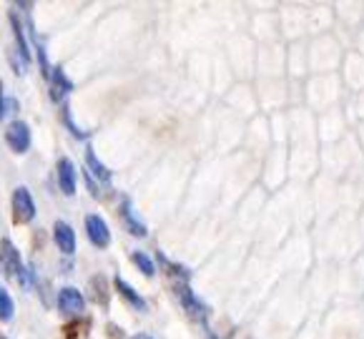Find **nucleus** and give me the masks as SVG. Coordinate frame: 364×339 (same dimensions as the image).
Instances as JSON below:
<instances>
[{"label": "nucleus", "instance_id": "1", "mask_svg": "<svg viewBox=\"0 0 364 339\" xmlns=\"http://www.w3.org/2000/svg\"><path fill=\"white\" fill-rule=\"evenodd\" d=\"M11 26H13V36H16V45H13V50L8 53V60H11L13 70H16L18 75H23L28 70V65H31V48H28V43H26L23 26L16 18V13H11Z\"/></svg>", "mask_w": 364, "mask_h": 339}, {"label": "nucleus", "instance_id": "2", "mask_svg": "<svg viewBox=\"0 0 364 339\" xmlns=\"http://www.w3.org/2000/svg\"><path fill=\"white\" fill-rule=\"evenodd\" d=\"M36 219V201L26 186H18L13 191V221L16 224H31Z\"/></svg>", "mask_w": 364, "mask_h": 339}, {"label": "nucleus", "instance_id": "3", "mask_svg": "<svg viewBox=\"0 0 364 339\" xmlns=\"http://www.w3.org/2000/svg\"><path fill=\"white\" fill-rule=\"evenodd\" d=\"M86 307V301H83V294H80L75 286H65V289L58 291V309L68 317H78Z\"/></svg>", "mask_w": 364, "mask_h": 339}, {"label": "nucleus", "instance_id": "4", "mask_svg": "<svg viewBox=\"0 0 364 339\" xmlns=\"http://www.w3.org/2000/svg\"><path fill=\"white\" fill-rule=\"evenodd\" d=\"M86 234H88V239H91L93 247H98V249H106L108 244H111V232H108L106 221L96 214L86 216Z\"/></svg>", "mask_w": 364, "mask_h": 339}, {"label": "nucleus", "instance_id": "5", "mask_svg": "<svg viewBox=\"0 0 364 339\" xmlns=\"http://www.w3.org/2000/svg\"><path fill=\"white\" fill-rule=\"evenodd\" d=\"M6 141H8V146L16 151V154H26V149L31 146V129H28V124L16 121V124L8 126Z\"/></svg>", "mask_w": 364, "mask_h": 339}, {"label": "nucleus", "instance_id": "6", "mask_svg": "<svg viewBox=\"0 0 364 339\" xmlns=\"http://www.w3.org/2000/svg\"><path fill=\"white\" fill-rule=\"evenodd\" d=\"M48 81H50V101H55V103H60L70 91H73V81H70V78H65V73H63V68H60V65L50 68Z\"/></svg>", "mask_w": 364, "mask_h": 339}, {"label": "nucleus", "instance_id": "7", "mask_svg": "<svg viewBox=\"0 0 364 339\" xmlns=\"http://www.w3.org/2000/svg\"><path fill=\"white\" fill-rule=\"evenodd\" d=\"M0 259H3V267H6V274L8 276H18L21 274V254L18 249L11 244V239H3L0 242Z\"/></svg>", "mask_w": 364, "mask_h": 339}, {"label": "nucleus", "instance_id": "8", "mask_svg": "<svg viewBox=\"0 0 364 339\" xmlns=\"http://www.w3.org/2000/svg\"><path fill=\"white\" fill-rule=\"evenodd\" d=\"M53 239H55V244H58V249L63 254H73L75 252V232H73V226H70V224H65V221H55Z\"/></svg>", "mask_w": 364, "mask_h": 339}, {"label": "nucleus", "instance_id": "9", "mask_svg": "<svg viewBox=\"0 0 364 339\" xmlns=\"http://www.w3.org/2000/svg\"><path fill=\"white\" fill-rule=\"evenodd\" d=\"M58 186L65 196H73L75 194V166L70 158H60L58 161Z\"/></svg>", "mask_w": 364, "mask_h": 339}, {"label": "nucleus", "instance_id": "10", "mask_svg": "<svg viewBox=\"0 0 364 339\" xmlns=\"http://www.w3.org/2000/svg\"><path fill=\"white\" fill-rule=\"evenodd\" d=\"M88 291H91V299L101 307H108V301H111V284L103 274H96L88 279Z\"/></svg>", "mask_w": 364, "mask_h": 339}, {"label": "nucleus", "instance_id": "11", "mask_svg": "<svg viewBox=\"0 0 364 339\" xmlns=\"http://www.w3.org/2000/svg\"><path fill=\"white\" fill-rule=\"evenodd\" d=\"M178 299H181L183 309H186L193 319H204L206 317V304H201V301L191 294V289H188L186 284H178Z\"/></svg>", "mask_w": 364, "mask_h": 339}, {"label": "nucleus", "instance_id": "12", "mask_svg": "<svg viewBox=\"0 0 364 339\" xmlns=\"http://www.w3.org/2000/svg\"><path fill=\"white\" fill-rule=\"evenodd\" d=\"M121 216H124L126 229H129V232L134 234V237H146V224H144V221L136 219L134 206H131V201H129V199L121 201Z\"/></svg>", "mask_w": 364, "mask_h": 339}, {"label": "nucleus", "instance_id": "13", "mask_svg": "<svg viewBox=\"0 0 364 339\" xmlns=\"http://www.w3.org/2000/svg\"><path fill=\"white\" fill-rule=\"evenodd\" d=\"M116 291L121 296H124V299L129 301V304L134 309H139V312H144V309H146V299H144V296H141L139 291H136L131 284H126V281L121 279V276H116Z\"/></svg>", "mask_w": 364, "mask_h": 339}, {"label": "nucleus", "instance_id": "14", "mask_svg": "<svg viewBox=\"0 0 364 339\" xmlns=\"http://www.w3.org/2000/svg\"><path fill=\"white\" fill-rule=\"evenodd\" d=\"M86 166H88V173L91 178H98V181H111V171L98 161L96 151L93 149H86Z\"/></svg>", "mask_w": 364, "mask_h": 339}, {"label": "nucleus", "instance_id": "15", "mask_svg": "<svg viewBox=\"0 0 364 339\" xmlns=\"http://www.w3.org/2000/svg\"><path fill=\"white\" fill-rule=\"evenodd\" d=\"M91 329V319H86V317H75L70 324H65L63 327V334H65V339H80L83 334Z\"/></svg>", "mask_w": 364, "mask_h": 339}, {"label": "nucleus", "instance_id": "16", "mask_svg": "<svg viewBox=\"0 0 364 339\" xmlns=\"http://www.w3.org/2000/svg\"><path fill=\"white\" fill-rule=\"evenodd\" d=\"M131 259H134V264L141 269V274H146V276H154V274H156V264L151 262L149 254H144V252H134V254H131Z\"/></svg>", "mask_w": 364, "mask_h": 339}, {"label": "nucleus", "instance_id": "17", "mask_svg": "<svg viewBox=\"0 0 364 339\" xmlns=\"http://www.w3.org/2000/svg\"><path fill=\"white\" fill-rule=\"evenodd\" d=\"M13 309H16V304H13L11 294H8V291L0 286V322H11V319H13Z\"/></svg>", "mask_w": 364, "mask_h": 339}, {"label": "nucleus", "instance_id": "18", "mask_svg": "<svg viewBox=\"0 0 364 339\" xmlns=\"http://www.w3.org/2000/svg\"><path fill=\"white\" fill-rule=\"evenodd\" d=\"M60 119H63V124L68 126L70 129V134L75 136V139H88V131H83V129H78V126H75V121H73V116H70V108H63V111H60Z\"/></svg>", "mask_w": 364, "mask_h": 339}, {"label": "nucleus", "instance_id": "19", "mask_svg": "<svg viewBox=\"0 0 364 339\" xmlns=\"http://www.w3.org/2000/svg\"><path fill=\"white\" fill-rule=\"evenodd\" d=\"M106 332H108V339H121V337H124V334H121V329H118L116 327V324H106Z\"/></svg>", "mask_w": 364, "mask_h": 339}, {"label": "nucleus", "instance_id": "20", "mask_svg": "<svg viewBox=\"0 0 364 339\" xmlns=\"http://www.w3.org/2000/svg\"><path fill=\"white\" fill-rule=\"evenodd\" d=\"M3 113H6V101H3V81H0V121H3Z\"/></svg>", "mask_w": 364, "mask_h": 339}, {"label": "nucleus", "instance_id": "21", "mask_svg": "<svg viewBox=\"0 0 364 339\" xmlns=\"http://www.w3.org/2000/svg\"><path fill=\"white\" fill-rule=\"evenodd\" d=\"M131 339H151L149 334H136V337H131Z\"/></svg>", "mask_w": 364, "mask_h": 339}, {"label": "nucleus", "instance_id": "22", "mask_svg": "<svg viewBox=\"0 0 364 339\" xmlns=\"http://www.w3.org/2000/svg\"><path fill=\"white\" fill-rule=\"evenodd\" d=\"M0 339H6V337H3V334H0Z\"/></svg>", "mask_w": 364, "mask_h": 339}]
</instances>
